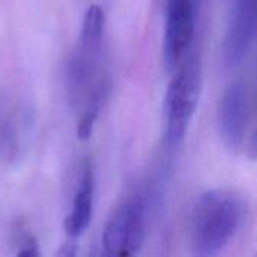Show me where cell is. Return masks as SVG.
Masks as SVG:
<instances>
[{
  "mask_svg": "<svg viewBox=\"0 0 257 257\" xmlns=\"http://www.w3.org/2000/svg\"><path fill=\"white\" fill-rule=\"evenodd\" d=\"M247 212L244 197L229 188L203 193L193 209L190 242L196 256L211 257L221 253L239 232Z\"/></svg>",
  "mask_w": 257,
  "mask_h": 257,
  "instance_id": "obj_1",
  "label": "cell"
},
{
  "mask_svg": "<svg viewBox=\"0 0 257 257\" xmlns=\"http://www.w3.org/2000/svg\"><path fill=\"white\" fill-rule=\"evenodd\" d=\"M202 93V72L199 62L187 59L176 68L166 92L164 119L166 139L170 146H179L188 133Z\"/></svg>",
  "mask_w": 257,
  "mask_h": 257,
  "instance_id": "obj_2",
  "label": "cell"
},
{
  "mask_svg": "<svg viewBox=\"0 0 257 257\" xmlns=\"http://www.w3.org/2000/svg\"><path fill=\"white\" fill-rule=\"evenodd\" d=\"M145 238V206L139 200H130L110 215L102 233V248L108 256H134L142 250Z\"/></svg>",
  "mask_w": 257,
  "mask_h": 257,
  "instance_id": "obj_3",
  "label": "cell"
},
{
  "mask_svg": "<svg viewBox=\"0 0 257 257\" xmlns=\"http://www.w3.org/2000/svg\"><path fill=\"white\" fill-rule=\"evenodd\" d=\"M199 5L196 0H167L163 59L170 71L176 69L190 51L196 35Z\"/></svg>",
  "mask_w": 257,
  "mask_h": 257,
  "instance_id": "obj_4",
  "label": "cell"
},
{
  "mask_svg": "<svg viewBox=\"0 0 257 257\" xmlns=\"http://www.w3.org/2000/svg\"><path fill=\"white\" fill-rule=\"evenodd\" d=\"M248 120L250 101L247 84L242 80H236L224 90L217 119L220 139L230 154H238L244 148Z\"/></svg>",
  "mask_w": 257,
  "mask_h": 257,
  "instance_id": "obj_5",
  "label": "cell"
},
{
  "mask_svg": "<svg viewBox=\"0 0 257 257\" xmlns=\"http://www.w3.org/2000/svg\"><path fill=\"white\" fill-rule=\"evenodd\" d=\"M257 36V0H235L223 42L227 66L239 65L251 50Z\"/></svg>",
  "mask_w": 257,
  "mask_h": 257,
  "instance_id": "obj_6",
  "label": "cell"
},
{
  "mask_svg": "<svg viewBox=\"0 0 257 257\" xmlns=\"http://www.w3.org/2000/svg\"><path fill=\"white\" fill-rule=\"evenodd\" d=\"M93 194H95V178H93V169L90 163H86L77 191L74 194L72 206L69 214L65 218V232L71 238L81 236L92 221V212H93Z\"/></svg>",
  "mask_w": 257,
  "mask_h": 257,
  "instance_id": "obj_7",
  "label": "cell"
},
{
  "mask_svg": "<svg viewBox=\"0 0 257 257\" xmlns=\"http://www.w3.org/2000/svg\"><path fill=\"white\" fill-rule=\"evenodd\" d=\"M247 155L251 161H257V123L247 145Z\"/></svg>",
  "mask_w": 257,
  "mask_h": 257,
  "instance_id": "obj_8",
  "label": "cell"
},
{
  "mask_svg": "<svg viewBox=\"0 0 257 257\" xmlns=\"http://www.w3.org/2000/svg\"><path fill=\"white\" fill-rule=\"evenodd\" d=\"M196 2H197V3H200V2H202V0H196Z\"/></svg>",
  "mask_w": 257,
  "mask_h": 257,
  "instance_id": "obj_9",
  "label": "cell"
}]
</instances>
